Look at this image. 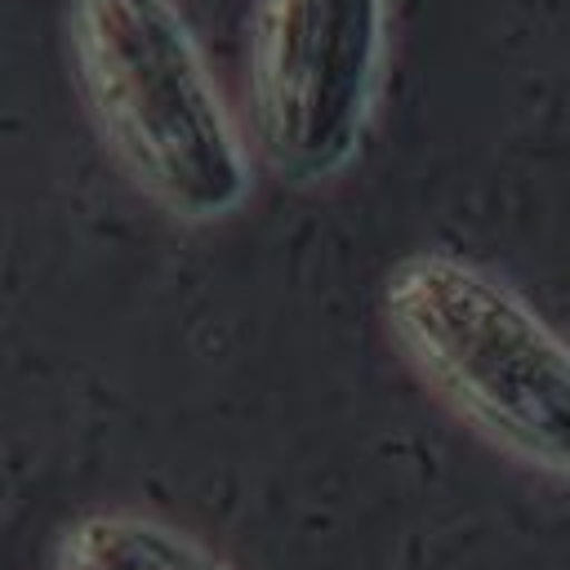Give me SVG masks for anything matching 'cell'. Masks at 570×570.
Listing matches in <instances>:
<instances>
[{
    "instance_id": "obj_1",
    "label": "cell",
    "mask_w": 570,
    "mask_h": 570,
    "mask_svg": "<svg viewBox=\"0 0 570 570\" xmlns=\"http://www.w3.org/2000/svg\"><path fill=\"white\" fill-rule=\"evenodd\" d=\"M76 94L129 183L183 223L245 205L249 156L174 0H71Z\"/></svg>"
},
{
    "instance_id": "obj_2",
    "label": "cell",
    "mask_w": 570,
    "mask_h": 570,
    "mask_svg": "<svg viewBox=\"0 0 570 570\" xmlns=\"http://www.w3.org/2000/svg\"><path fill=\"white\" fill-rule=\"evenodd\" d=\"M383 325L419 383L521 468L570 476V343L494 272L414 249L383 276Z\"/></svg>"
},
{
    "instance_id": "obj_3",
    "label": "cell",
    "mask_w": 570,
    "mask_h": 570,
    "mask_svg": "<svg viewBox=\"0 0 570 570\" xmlns=\"http://www.w3.org/2000/svg\"><path fill=\"white\" fill-rule=\"evenodd\" d=\"M387 62V0H254L249 125L294 183L343 174L374 120Z\"/></svg>"
},
{
    "instance_id": "obj_4",
    "label": "cell",
    "mask_w": 570,
    "mask_h": 570,
    "mask_svg": "<svg viewBox=\"0 0 570 570\" xmlns=\"http://www.w3.org/2000/svg\"><path fill=\"white\" fill-rule=\"evenodd\" d=\"M58 570H232L187 530L134 512L94 508L76 517L58 543Z\"/></svg>"
}]
</instances>
